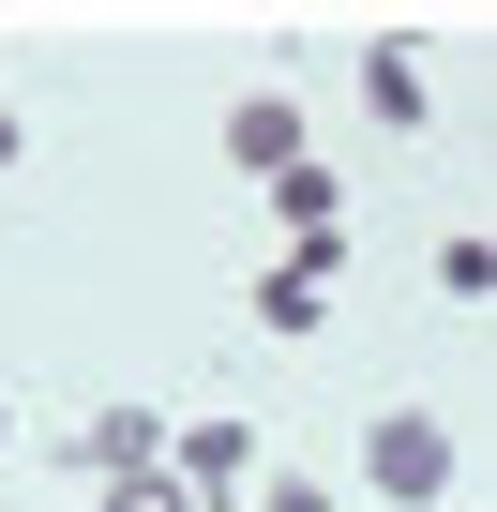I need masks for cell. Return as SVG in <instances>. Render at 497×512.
Here are the masks:
<instances>
[{
	"mask_svg": "<svg viewBox=\"0 0 497 512\" xmlns=\"http://www.w3.org/2000/svg\"><path fill=\"white\" fill-rule=\"evenodd\" d=\"M31 166V121H16V91H0V181H16Z\"/></svg>",
	"mask_w": 497,
	"mask_h": 512,
	"instance_id": "30bf717a",
	"label": "cell"
},
{
	"mask_svg": "<svg viewBox=\"0 0 497 512\" xmlns=\"http://www.w3.org/2000/svg\"><path fill=\"white\" fill-rule=\"evenodd\" d=\"M166 452H181L166 407H91V422H76V467H91V482H136V467H166Z\"/></svg>",
	"mask_w": 497,
	"mask_h": 512,
	"instance_id": "277c9868",
	"label": "cell"
},
{
	"mask_svg": "<svg viewBox=\"0 0 497 512\" xmlns=\"http://www.w3.org/2000/svg\"><path fill=\"white\" fill-rule=\"evenodd\" d=\"M362 482H377L392 512H437V497H452V422H437V407H362Z\"/></svg>",
	"mask_w": 497,
	"mask_h": 512,
	"instance_id": "6da1fadb",
	"label": "cell"
},
{
	"mask_svg": "<svg viewBox=\"0 0 497 512\" xmlns=\"http://www.w3.org/2000/svg\"><path fill=\"white\" fill-rule=\"evenodd\" d=\"M347 76H362V121H377V136H422V121H437V76H422V46H407V31H377Z\"/></svg>",
	"mask_w": 497,
	"mask_h": 512,
	"instance_id": "7a4b0ae2",
	"label": "cell"
},
{
	"mask_svg": "<svg viewBox=\"0 0 497 512\" xmlns=\"http://www.w3.org/2000/svg\"><path fill=\"white\" fill-rule=\"evenodd\" d=\"M226 166L257 181V196H272L287 166H317V151H302V106H287V91H241V106H226Z\"/></svg>",
	"mask_w": 497,
	"mask_h": 512,
	"instance_id": "3957f363",
	"label": "cell"
},
{
	"mask_svg": "<svg viewBox=\"0 0 497 512\" xmlns=\"http://www.w3.org/2000/svg\"><path fill=\"white\" fill-rule=\"evenodd\" d=\"M332 287H347V256H272V272H257V332H332Z\"/></svg>",
	"mask_w": 497,
	"mask_h": 512,
	"instance_id": "5b68a950",
	"label": "cell"
},
{
	"mask_svg": "<svg viewBox=\"0 0 497 512\" xmlns=\"http://www.w3.org/2000/svg\"><path fill=\"white\" fill-rule=\"evenodd\" d=\"M257 512H332V482H302V467H272V482H257Z\"/></svg>",
	"mask_w": 497,
	"mask_h": 512,
	"instance_id": "9c48e42d",
	"label": "cell"
},
{
	"mask_svg": "<svg viewBox=\"0 0 497 512\" xmlns=\"http://www.w3.org/2000/svg\"><path fill=\"white\" fill-rule=\"evenodd\" d=\"M0 452H16V392H0Z\"/></svg>",
	"mask_w": 497,
	"mask_h": 512,
	"instance_id": "8fae6325",
	"label": "cell"
},
{
	"mask_svg": "<svg viewBox=\"0 0 497 512\" xmlns=\"http://www.w3.org/2000/svg\"><path fill=\"white\" fill-rule=\"evenodd\" d=\"M437 302H497V241H482V226L437 241Z\"/></svg>",
	"mask_w": 497,
	"mask_h": 512,
	"instance_id": "52a82bcc",
	"label": "cell"
},
{
	"mask_svg": "<svg viewBox=\"0 0 497 512\" xmlns=\"http://www.w3.org/2000/svg\"><path fill=\"white\" fill-rule=\"evenodd\" d=\"M181 482H196V512H226L241 482H257V422H181V452H166Z\"/></svg>",
	"mask_w": 497,
	"mask_h": 512,
	"instance_id": "8992f818",
	"label": "cell"
},
{
	"mask_svg": "<svg viewBox=\"0 0 497 512\" xmlns=\"http://www.w3.org/2000/svg\"><path fill=\"white\" fill-rule=\"evenodd\" d=\"M106 512H196V482L181 467H136V482H106Z\"/></svg>",
	"mask_w": 497,
	"mask_h": 512,
	"instance_id": "ba28073f",
	"label": "cell"
}]
</instances>
